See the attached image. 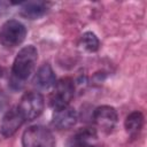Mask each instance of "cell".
I'll list each match as a JSON object with an SVG mask.
<instances>
[{
    "label": "cell",
    "mask_w": 147,
    "mask_h": 147,
    "mask_svg": "<svg viewBox=\"0 0 147 147\" xmlns=\"http://www.w3.org/2000/svg\"><path fill=\"white\" fill-rule=\"evenodd\" d=\"M52 93L48 98L49 106L55 110L69 106L70 101L75 95V84L69 77L61 78L56 80L55 85L52 87Z\"/></svg>",
    "instance_id": "cell-3"
},
{
    "label": "cell",
    "mask_w": 147,
    "mask_h": 147,
    "mask_svg": "<svg viewBox=\"0 0 147 147\" xmlns=\"http://www.w3.org/2000/svg\"><path fill=\"white\" fill-rule=\"evenodd\" d=\"M16 107L24 121H32L39 117L44 111L45 100L41 93L37 91H29L22 95Z\"/></svg>",
    "instance_id": "cell-4"
},
{
    "label": "cell",
    "mask_w": 147,
    "mask_h": 147,
    "mask_svg": "<svg viewBox=\"0 0 147 147\" xmlns=\"http://www.w3.org/2000/svg\"><path fill=\"white\" fill-rule=\"evenodd\" d=\"M33 83L37 87L42 90L52 88L56 83L55 72L49 63H44L34 75Z\"/></svg>",
    "instance_id": "cell-10"
},
{
    "label": "cell",
    "mask_w": 147,
    "mask_h": 147,
    "mask_svg": "<svg viewBox=\"0 0 147 147\" xmlns=\"http://www.w3.org/2000/svg\"><path fill=\"white\" fill-rule=\"evenodd\" d=\"M92 117H93V122L96 125V127L100 129L105 133H110L115 129L118 122L117 110L114 107L108 106V105H103V106L95 108Z\"/></svg>",
    "instance_id": "cell-6"
},
{
    "label": "cell",
    "mask_w": 147,
    "mask_h": 147,
    "mask_svg": "<svg viewBox=\"0 0 147 147\" xmlns=\"http://www.w3.org/2000/svg\"><path fill=\"white\" fill-rule=\"evenodd\" d=\"M142 126H144V115L141 111L134 110L126 116L124 122V127L131 137L138 136Z\"/></svg>",
    "instance_id": "cell-12"
},
{
    "label": "cell",
    "mask_w": 147,
    "mask_h": 147,
    "mask_svg": "<svg viewBox=\"0 0 147 147\" xmlns=\"http://www.w3.org/2000/svg\"><path fill=\"white\" fill-rule=\"evenodd\" d=\"M52 131L44 125H31L22 136V147H55Z\"/></svg>",
    "instance_id": "cell-2"
},
{
    "label": "cell",
    "mask_w": 147,
    "mask_h": 147,
    "mask_svg": "<svg viewBox=\"0 0 147 147\" xmlns=\"http://www.w3.org/2000/svg\"><path fill=\"white\" fill-rule=\"evenodd\" d=\"M7 103H8V98H7V95L0 90V111H2V110L6 109Z\"/></svg>",
    "instance_id": "cell-14"
},
{
    "label": "cell",
    "mask_w": 147,
    "mask_h": 147,
    "mask_svg": "<svg viewBox=\"0 0 147 147\" xmlns=\"http://www.w3.org/2000/svg\"><path fill=\"white\" fill-rule=\"evenodd\" d=\"M80 46L85 51H87L90 53H94L99 49L100 41L94 32L87 31V32L83 33V36L80 37Z\"/></svg>",
    "instance_id": "cell-13"
},
{
    "label": "cell",
    "mask_w": 147,
    "mask_h": 147,
    "mask_svg": "<svg viewBox=\"0 0 147 147\" xmlns=\"http://www.w3.org/2000/svg\"><path fill=\"white\" fill-rule=\"evenodd\" d=\"M38 61V51L33 45L22 47L16 54L9 78V87L14 91H20L24 87L25 82L33 74Z\"/></svg>",
    "instance_id": "cell-1"
},
{
    "label": "cell",
    "mask_w": 147,
    "mask_h": 147,
    "mask_svg": "<svg viewBox=\"0 0 147 147\" xmlns=\"http://www.w3.org/2000/svg\"><path fill=\"white\" fill-rule=\"evenodd\" d=\"M51 6L48 1H25L20 3L18 14L26 20H38L48 13Z\"/></svg>",
    "instance_id": "cell-9"
},
{
    "label": "cell",
    "mask_w": 147,
    "mask_h": 147,
    "mask_svg": "<svg viewBox=\"0 0 147 147\" xmlns=\"http://www.w3.org/2000/svg\"><path fill=\"white\" fill-rule=\"evenodd\" d=\"M78 121V114L75 108L67 106L60 109H55L52 117V125L57 130H68L76 125Z\"/></svg>",
    "instance_id": "cell-8"
},
{
    "label": "cell",
    "mask_w": 147,
    "mask_h": 147,
    "mask_svg": "<svg viewBox=\"0 0 147 147\" xmlns=\"http://www.w3.org/2000/svg\"><path fill=\"white\" fill-rule=\"evenodd\" d=\"M95 140L96 130L94 127H84L72 137L70 147H99Z\"/></svg>",
    "instance_id": "cell-11"
},
{
    "label": "cell",
    "mask_w": 147,
    "mask_h": 147,
    "mask_svg": "<svg viewBox=\"0 0 147 147\" xmlns=\"http://www.w3.org/2000/svg\"><path fill=\"white\" fill-rule=\"evenodd\" d=\"M26 37V28L18 20L6 21L0 30V41L7 48L20 46Z\"/></svg>",
    "instance_id": "cell-5"
},
{
    "label": "cell",
    "mask_w": 147,
    "mask_h": 147,
    "mask_svg": "<svg viewBox=\"0 0 147 147\" xmlns=\"http://www.w3.org/2000/svg\"><path fill=\"white\" fill-rule=\"evenodd\" d=\"M2 75H3V69L0 67V80H1V78H2Z\"/></svg>",
    "instance_id": "cell-15"
},
{
    "label": "cell",
    "mask_w": 147,
    "mask_h": 147,
    "mask_svg": "<svg viewBox=\"0 0 147 147\" xmlns=\"http://www.w3.org/2000/svg\"><path fill=\"white\" fill-rule=\"evenodd\" d=\"M24 118L21 115V113L18 111L17 107H11L10 109H8L2 119H1V124H0V133L5 137V138H9L13 134L16 133V131L23 125L24 123Z\"/></svg>",
    "instance_id": "cell-7"
}]
</instances>
